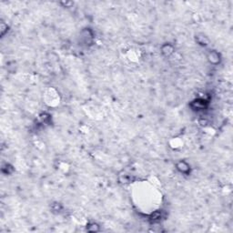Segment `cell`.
Returning a JSON list of instances; mask_svg holds the SVG:
<instances>
[{
    "label": "cell",
    "instance_id": "8992f818",
    "mask_svg": "<svg viewBox=\"0 0 233 233\" xmlns=\"http://www.w3.org/2000/svg\"><path fill=\"white\" fill-rule=\"evenodd\" d=\"M86 230L88 232H97L100 231V227L97 223L96 222H89L86 226Z\"/></svg>",
    "mask_w": 233,
    "mask_h": 233
},
{
    "label": "cell",
    "instance_id": "ba28073f",
    "mask_svg": "<svg viewBox=\"0 0 233 233\" xmlns=\"http://www.w3.org/2000/svg\"><path fill=\"white\" fill-rule=\"evenodd\" d=\"M13 171H14V168L12 167L10 164L7 163L2 166V172H3L4 174H6V175L12 174V173H13Z\"/></svg>",
    "mask_w": 233,
    "mask_h": 233
},
{
    "label": "cell",
    "instance_id": "8fae6325",
    "mask_svg": "<svg viewBox=\"0 0 233 233\" xmlns=\"http://www.w3.org/2000/svg\"><path fill=\"white\" fill-rule=\"evenodd\" d=\"M52 210L53 211H58L59 212L60 210H62V206H61V204L60 203H54V204H52Z\"/></svg>",
    "mask_w": 233,
    "mask_h": 233
},
{
    "label": "cell",
    "instance_id": "7a4b0ae2",
    "mask_svg": "<svg viewBox=\"0 0 233 233\" xmlns=\"http://www.w3.org/2000/svg\"><path fill=\"white\" fill-rule=\"evenodd\" d=\"M207 58H208V61L210 62L211 65H215V66L220 64V62L221 60V54L216 50H210V52L208 53V55H207Z\"/></svg>",
    "mask_w": 233,
    "mask_h": 233
},
{
    "label": "cell",
    "instance_id": "52a82bcc",
    "mask_svg": "<svg viewBox=\"0 0 233 233\" xmlns=\"http://www.w3.org/2000/svg\"><path fill=\"white\" fill-rule=\"evenodd\" d=\"M196 41L200 46H203V47H205V46H207L209 44L208 37L205 35H203V34H198L196 36Z\"/></svg>",
    "mask_w": 233,
    "mask_h": 233
},
{
    "label": "cell",
    "instance_id": "9c48e42d",
    "mask_svg": "<svg viewBox=\"0 0 233 233\" xmlns=\"http://www.w3.org/2000/svg\"><path fill=\"white\" fill-rule=\"evenodd\" d=\"M161 220V212L159 211H156L152 214L151 218H150V221L153 222H158L159 221Z\"/></svg>",
    "mask_w": 233,
    "mask_h": 233
},
{
    "label": "cell",
    "instance_id": "277c9868",
    "mask_svg": "<svg viewBox=\"0 0 233 233\" xmlns=\"http://www.w3.org/2000/svg\"><path fill=\"white\" fill-rule=\"evenodd\" d=\"M176 169L181 174L188 175L190 173V166H189V164L184 160H179L178 163L176 164Z\"/></svg>",
    "mask_w": 233,
    "mask_h": 233
},
{
    "label": "cell",
    "instance_id": "30bf717a",
    "mask_svg": "<svg viewBox=\"0 0 233 233\" xmlns=\"http://www.w3.org/2000/svg\"><path fill=\"white\" fill-rule=\"evenodd\" d=\"M0 28H1V29H0V31H1V36H4L7 33V31H8V26H7V24H5L4 22H2V23H1Z\"/></svg>",
    "mask_w": 233,
    "mask_h": 233
},
{
    "label": "cell",
    "instance_id": "5b68a950",
    "mask_svg": "<svg viewBox=\"0 0 233 233\" xmlns=\"http://www.w3.org/2000/svg\"><path fill=\"white\" fill-rule=\"evenodd\" d=\"M160 50H161V54L163 55L164 57H166V58L171 57L175 52L174 47L171 44H169V43H166V44L162 45Z\"/></svg>",
    "mask_w": 233,
    "mask_h": 233
},
{
    "label": "cell",
    "instance_id": "6da1fadb",
    "mask_svg": "<svg viewBox=\"0 0 233 233\" xmlns=\"http://www.w3.org/2000/svg\"><path fill=\"white\" fill-rule=\"evenodd\" d=\"M80 38H81L82 41L84 42V44H86L87 46H88V45H90V44L93 42L94 39L93 32H92L89 28H86V29L82 30L81 35H80Z\"/></svg>",
    "mask_w": 233,
    "mask_h": 233
},
{
    "label": "cell",
    "instance_id": "3957f363",
    "mask_svg": "<svg viewBox=\"0 0 233 233\" xmlns=\"http://www.w3.org/2000/svg\"><path fill=\"white\" fill-rule=\"evenodd\" d=\"M208 100H206L205 98H201L198 97L197 99L193 100L191 102V107L195 110H203L204 108H206L208 107Z\"/></svg>",
    "mask_w": 233,
    "mask_h": 233
}]
</instances>
